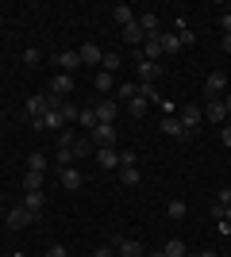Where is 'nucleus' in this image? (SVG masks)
<instances>
[{"label":"nucleus","mask_w":231,"mask_h":257,"mask_svg":"<svg viewBox=\"0 0 231 257\" xmlns=\"http://www.w3.org/2000/svg\"><path fill=\"white\" fill-rule=\"evenodd\" d=\"M89 142H93L97 150H104V146H116V127H112V123H97V127L89 131Z\"/></svg>","instance_id":"f257e3e1"},{"label":"nucleus","mask_w":231,"mask_h":257,"mask_svg":"<svg viewBox=\"0 0 231 257\" xmlns=\"http://www.w3.org/2000/svg\"><path fill=\"white\" fill-rule=\"evenodd\" d=\"M69 92H73V77H69V73H54V77H50V88H46V96H50V100H66Z\"/></svg>","instance_id":"f03ea898"},{"label":"nucleus","mask_w":231,"mask_h":257,"mask_svg":"<svg viewBox=\"0 0 231 257\" xmlns=\"http://www.w3.org/2000/svg\"><path fill=\"white\" fill-rule=\"evenodd\" d=\"M177 119H181V127H185L189 135H197V131H200V119H204V111H200L197 104H185V107H181V115H177Z\"/></svg>","instance_id":"7ed1b4c3"},{"label":"nucleus","mask_w":231,"mask_h":257,"mask_svg":"<svg viewBox=\"0 0 231 257\" xmlns=\"http://www.w3.org/2000/svg\"><path fill=\"white\" fill-rule=\"evenodd\" d=\"M162 73H166L162 62H146V58H139V85H154Z\"/></svg>","instance_id":"20e7f679"},{"label":"nucleus","mask_w":231,"mask_h":257,"mask_svg":"<svg viewBox=\"0 0 231 257\" xmlns=\"http://www.w3.org/2000/svg\"><path fill=\"white\" fill-rule=\"evenodd\" d=\"M4 219H8V226H12V230H23V226H31V223H35V215L27 211L23 204H16L8 215H4Z\"/></svg>","instance_id":"39448f33"},{"label":"nucleus","mask_w":231,"mask_h":257,"mask_svg":"<svg viewBox=\"0 0 231 257\" xmlns=\"http://www.w3.org/2000/svg\"><path fill=\"white\" fill-rule=\"evenodd\" d=\"M204 92H208V100H220L223 92H227V77H223V73H208V81H204Z\"/></svg>","instance_id":"423d86ee"},{"label":"nucleus","mask_w":231,"mask_h":257,"mask_svg":"<svg viewBox=\"0 0 231 257\" xmlns=\"http://www.w3.org/2000/svg\"><path fill=\"white\" fill-rule=\"evenodd\" d=\"M162 131H166V135H174L177 142H189V139H193V135L181 127V119H177V115H162Z\"/></svg>","instance_id":"0eeeda50"},{"label":"nucleus","mask_w":231,"mask_h":257,"mask_svg":"<svg viewBox=\"0 0 231 257\" xmlns=\"http://www.w3.org/2000/svg\"><path fill=\"white\" fill-rule=\"evenodd\" d=\"M50 104H54V100H50V96L43 92V96H31V100H27L23 107H27V115H31V119H43L46 111H50Z\"/></svg>","instance_id":"6e6552de"},{"label":"nucleus","mask_w":231,"mask_h":257,"mask_svg":"<svg viewBox=\"0 0 231 257\" xmlns=\"http://www.w3.org/2000/svg\"><path fill=\"white\" fill-rule=\"evenodd\" d=\"M23 207H27V211L35 215V219H39V215H43V207H46V192H23V200H20Z\"/></svg>","instance_id":"1a4fd4ad"},{"label":"nucleus","mask_w":231,"mask_h":257,"mask_svg":"<svg viewBox=\"0 0 231 257\" xmlns=\"http://www.w3.org/2000/svg\"><path fill=\"white\" fill-rule=\"evenodd\" d=\"M77 54H81V65H100V62H104V50H100L97 43H81Z\"/></svg>","instance_id":"9d476101"},{"label":"nucleus","mask_w":231,"mask_h":257,"mask_svg":"<svg viewBox=\"0 0 231 257\" xmlns=\"http://www.w3.org/2000/svg\"><path fill=\"white\" fill-rule=\"evenodd\" d=\"M93 158H97L100 169H120V154H116V146H104V150H97Z\"/></svg>","instance_id":"9b49d317"},{"label":"nucleus","mask_w":231,"mask_h":257,"mask_svg":"<svg viewBox=\"0 0 231 257\" xmlns=\"http://www.w3.org/2000/svg\"><path fill=\"white\" fill-rule=\"evenodd\" d=\"M58 69L73 77V69H81V54H77V50H62V54H58Z\"/></svg>","instance_id":"f8f14e48"},{"label":"nucleus","mask_w":231,"mask_h":257,"mask_svg":"<svg viewBox=\"0 0 231 257\" xmlns=\"http://www.w3.org/2000/svg\"><path fill=\"white\" fill-rule=\"evenodd\" d=\"M143 58H146V62H158V58H162V43H158V35H146V39H143Z\"/></svg>","instance_id":"ddd939ff"},{"label":"nucleus","mask_w":231,"mask_h":257,"mask_svg":"<svg viewBox=\"0 0 231 257\" xmlns=\"http://www.w3.org/2000/svg\"><path fill=\"white\" fill-rule=\"evenodd\" d=\"M227 107H223V100H208V123H220V127H223V123H227Z\"/></svg>","instance_id":"4468645a"},{"label":"nucleus","mask_w":231,"mask_h":257,"mask_svg":"<svg viewBox=\"0 0 231 257\" xmlns=\"http://www.w3.org/2000/svg\"><path fill=\"white\" fill-rule=\"evenodd\" d=\"M58 177H62V188H69V192H77V188H81V173H77L73 165H66Z\"/></svg>","instance_id":"2eb2a0df"},{"label":"nucleus","mask_w":231,"mask_h":257,"mask_svg":"<svg viewBox=\"0 0 231 257\" xmlns=\"http://www.w3.org/2000/svg\"><path fill=\"white\" fill-rule=\"evenodd\" d=\"M116 249H120V257H143V253H146V249H143V242H135V238H123V242H120Z\"/></svg>","instance_id":"dca6fc26"},{"label":"nucleus","mask_w":231,"mask_h":257,"mask_svg":"<svg viewBox=\"0 0 231 257\" xmlns=\"http://www.w3.org/2000/svg\"><path fill=\"white\" fill-rule=\"evenodd\" d=\"M158 43H162V54H177L181 50V39H177V31H158Z\"/></svg>","instance_id":"f3484780"},{"label":"nucleus","mask_w":231,"mask_h":257,"mask_svg":"<svg viewBox=\"0 0 231 257\" xmlns=\"http://www.w3.org/2000/svg\"><path fill=\"white\" fill-rule=\"evenodd\" d=\"M97 111V123H116V104L112 100H104V104H97L93 107Z\"/></svg>","instance_id":"a211bd4d"},{"label":"nucleus","mask_w":231,"mask_h":257,"mask_svg":"<svg viewBox=\"0 0 231 257\" xmlns=\"http://www.w3.org/2000/svg\"><path fill=\"white\" fill-rule=\"evenodd\" d=\"M23 192H43V173H27L23 169Z\"/></svg>","instance_id":"6ab92c4d"},{"label":"nucleus","mask_w":231,"mask_h":257,"mask_svg":"<svg viewBox=\"0 0 231 257\" xmlns=\"http://www.w3.org/2000/svg\"><path fill=\"white\" fill-rule=\"evenodd\" d=\"M135 20H139V16H135L131 4H116V23H120V27H127V23H135Z\"/></svg>","instance_id":"aec40b11"},{"label":"nucleus","mask_w":231,"mask_h":257,"mask_svg":"<svg viewBox=\"0 0 231 257\" xmlns=\"http://www.w3.org/2000/svg\"><path fill=\"white\" fill-rule=\"evenodd\" d=\"M23 165H27V173H46V154H27V161H23Z\"/></svg>","instance_id":"412c9836"},{"label":"nucleus","mask_w":231,"mask_h":257,"mask_svg":"<svg viewBox=\"0 0 231 257\" xmlns=\"http://www.w3.org/2000/svg\"><path fill=\"white\" fill-rule=\"evenodd\" d=\"M123 39H127V43H135V46H143V39H146V35H143V27H139V20L123 27Z\"/></svg>","instance_id":"4be33fe9"},{"label":"nucleus","mask_w":231,"mask_h":257,"mask_svg":"<svg viewBox=\"0 0 231 257\" xmlns=\"http://www.w3.org/2000/svg\"><path fill=\"white\" fill-rule=\"evenodd\" d=\"M93 154H97V146L89 142V135H85V139H77V142H73V158H93Z\"/></svg>","instance_id":"5701e85b"},{"label":"nucleus","mask_w":231,"mask_h":257,"mask_svg":"<svg viewBox=\"0 0 231 257\" xmlns=\"http://www.w3.org/2000/svg\"><path fill=\"white\" fill-rule=\"evenodd\" d=\"M146 107H150V104H146L143 96H135V100H127V115H131V119H143Z\"/></svg>","instance_id":"b1692460"},{"label":"nucleus","mask_w":231,"mask_h":257,"mask_svg":"<svg viewBox=\"0 0 231 257\" xmlns=\"http://www.w3.org/2000/svg\"><path fill=\"white\" fill-rule=\"evenodd\" d=\"M139 27H143V35H158V16H154V12H143V16H139Z\"/></svg>","instance_id":"393cba45"},{"label":"nucleus","mask_w":231,"mask_h":257,"mask_svg":"<svg viewBox=\"0 0 231 257\" xmlns=\"http://www.w3.org/2000/svg\"><path fill=\"white\" fill-rule=\"evenodd\" d=\"M77 123H81V127H85V135H89V131L97 127V111H93V107H85V111L77 115Z\"/></svg>","instance_id":"a878e982"},{"label":"nucleus","mask_w":231,"mask_h":257,"mask_svg":"<svg viewBox=\"0 0 231 257\" xmlns=\"http://www.w3.org/2000/svg\"><path fill=\"white\" fill-rule=\"evenodd\" d=\"M120 181L123 184H139V169H135V165H120Z\"/></svg>","instance_id":"bb28decb"},{"label":"nucleus","mask_w":231,"mask_h":257,"mask_svg":"<svg viewBox=\"0 0 231 257\" xmlns=\"http://www.w3.org/2000/svg\"><path fill=\"white\" fill-rule=\"evenodd\" d=\"M162 249H166V257H189L185 253V242H177V238H174V242H166Z\"/></svg>","instance_id":"cd10ccee"},{"label":"nucleus","mask_w":231,"mask_h":257,"mask_svg":"<svg viewBox=\"0 0 231 257\" xmlns=\"http://www.w3.org/2000/svg\"><path fill=\"white\" fill-rule=\"evenodd\" d=\"M100 69H104V73H116V69H120V54H104Z\"/></svg>","instance_id":"c85d7f7f"},{"label":"nucleus","mask_w":231,"mask_h":257,"mask_svg":"<svg viewBox=\"0 0 231 257\" xmlns=\"http://www.w3.org/2000/svg\"><path fill=\"white\" fill-rule=\"evenodd\" d=\"M93 85H97V92H108V88H112V73H97V77H93Z\"/></svg>","instance_id":"c756f323"},{"label":"nucleus","mask_w":231,"mask_h":257,"mask_svg":"<svg viewBox=\"0 0 231 257\" xmlns=\"http://www.w3.org/2000/svg\"><path fill=\"white\" fill-rule=\"evenodd\" d=\"M185 200H174V204H170V219H185Z\"/></svg>","instance_id":"7c9ffc66"},{"label":"nucleus","mask_w":231,"mask_h":257,"mask_svg":"<svg viewBox=\"0 0 231 257\" xmlns=\"http://www.w3.org/2000/svg\"><path fill=\"white\" fill-rule=\"evenodd\" d=\"M139 96V85H120V100L127 104V100H135Z\"/></svg>","instance_id":"2f4dec72"},{"label":"nucleus","mask_w":231,"mask_h":257,"mask_svg":"<svg viewBox=\"0 0 231 257\" xmlns=\"http://www.w3.org/2000/svg\"><path fill=\"white\" fill-rule=\"evenodd\" d=\"M58 165H62V169H66V165H73V150H58Z\"/></svg>","instance_id":"473e14b6"},{"label":"nucleus","mask_w":231,"mask_h":257,"mask_svg":"<svg viewBox=\"0 0 231 257\" xmlns=\"http://www.w3.org/2000/svg\"><path fill=\"white\" fill-rule=\"evenodd\" d=\"M62 115H66V123H77V115H81V111H77L73 104H62Z\"/></svg>","instance_id":"72a5a7b5"},{"label":"nucleus","mask_w":231,"mask_h":257,"mask_svg":"<svg viewBox=\"0 0 231 257\" xmlns=\"http://www.w3.org/2000/svg\"><path fill=\"white\" fill-rule=\"evenodd\" d=\"M216 204H220V207H231V188H220V192H216Z\"/></svg>","instance_id":"f704fd0d"},{"label":"nucleus","mask_w":231,"mask_h":257,"mask_svg":"<svg viewBox=\"0 0 231 257\" xmlns=\"http://www.w3.org/2000/svg\"><path fill=\"white\" fill-rule=\"evenodd\" d=\"M93 257H116V246H108V242H104V246L93 249Z\"/></svg>","instance_id":"c9c22d12"},{"label":"nucleus","mask_w":231,"mask_h":257,"mask_svg":"<svg viewBox=\"0 0 231 257\" xmlns=\"http://www.w3.org/2000/svg\"><path fill=\"white\" fill-rule=\"evenodd\" d=\"M158 107H162L166 115H174V107H177V104H174V100H166V96H162V100H158Z\"/></svg>","instance_id":"e433bc0d"},{"label":"nucleus","mask_w":231,"mask_h":257,"mask_svg":"<svg viewBox=\"0 0 231 257\" xmlns=\"http://www.w3.org/2000/svg\"><path fill=\"white\" fill-rule=\"evenodd\" d=\"M23 62L35 65V62H39V50H35V46H31V50H23Z\"/></svg>","instance_id":"4c0bfd02"},{"label":"nucleus","mask_w":231,"mask_h":257,"mask_svg":"<svg viewBox=\"0 0 231 257\" xmlns=\"http://www.w3.org/2000/svg\"><path fill=\"white\" fill-rule=\"evenodd\" d=\"M220 139H223V146L231 150V123H223V131H220Z\"/></svg>","instance_id":"58836bf2"},{"label":"nucleus","mask_w":231,"mask_h":257,"mask_svg":"<svg viewBox=\"0 0 231 257\" xmlns=\"http://www.w3.org/2000/svg\"><path fill=\"white\" fill-rule=\"evenodd\" d=\"M220 27H223V35H231V12H223V16H220Z\"/></svg>","instance_id":"ea45409f"},{"label":"nucleus","mask_w":231,"mask_h":257,"mask_svg":"<svg viewBox=\"0 0 231 257\" xmlns=\"http://www.w3.org/2000/svg\"><path fill=\"white\" fill-rule=\"evenodd\" d=\"M46 257H69V253H66V246H50V249H46Z\"/></svg>","instance_id":"a19ab883"},{"label":"nucleus","mask_w":231,"mask_h":257,"mask_svg":"<svg viewBox=\"0 0 231 257\" xmlns=\"http://www.w3.org/2000/svg\"><path fill=\"white\" fill-rule=\"evenodd\" d=\"M223 107H227V115H231V88L223 92Z\"/></svg>","instance_id":"79ce46f5"},{"label":"nucleus","mask_w":231,"mask_h":257,"mask_svg":"<svg viewBox=\"0 0 231 257\" xmlns=\"http://www.w3.org/2000/svg\"><path fill=\"white\" fill-rule=\"evenodd\" d=\"M223 54H231V35H223Z\"/></svg>","instance_id":"37998d69"},{"label":"nucleus","mask_w":231,"mask_h":257,"mask_svg":"<svg viewBox=\"0 0 231 257\" xmlns=\"http://www.w3.org/2000/svg\"><path fill=\"white\" fill-rule=\"evenodd\" d=\"M193 257H220V253H212V249H204V253H193Z\"/></svg>","instance_id":"c03bdc74"},{"label":"nucleus","mask_w":231,"mask_h":257,"mask_svg":"<svg viewBox=\"0 0 231 257\" xmlns=\"http://www.w3.org/2000/svg\"><path fill=\"white\" fill-rule=\"evenodd\" d=\"M223 223H231V207H223Z\"/></svg>","instance_id":"a18cd8bd"},{"label":"nucleus","mask_w":231,"mask_h":257,"mask_svg":"<svg viewBox=\"0 0 231 257\" xmlns=\"http://www.w3.org/2000/svg\"><path fill=\"white\" fill-rule=\"evenodd\" d=\"M146 257H166V249H154V253H146Z\"/></svg>","instance_id":"49530a36"},{"label":"nucleus","mask_w":231,"mask_h":257,"mask_svg":"<svg viewBox=\"0 0 231 257\" xmlns=\"http://www.w3.org/2000/svg\"><path fill=\"white\" fill-rule=\"evenodd\" d=\"M0 207H4V200H0Z\"/></svg>","instance_id":"de8ad7c7"},{"label":"nucleus","mask_w":231,"mask_h":257,"mask_svg":"<svg viewBox=\"0 0 231 257\" xmlns=\"http://www.w3.org/2000/svg\"><path fill=\"white\" fill-rule=\"evenodd\" d=\"M16 257H23V253H16Z\"/></svg>","instance_id":"09e8293b"}]
</instances>
